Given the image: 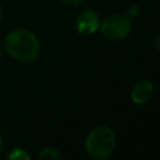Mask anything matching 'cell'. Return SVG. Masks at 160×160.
<instances>
[{
  "instance_id": "6da1fadb",
  "label": "cell",
  "mask_w": 160,
  "mask_h": 160,
  "mask_svg": "<svg viewBox=\"0 0 160 160\" xmlns=\"http://www.w3.org/2000/svg\"><path fill=\"white\" fill-rule=\"evenodd\" d=\"M2 46L14 60L21 64L34 62L40 54V42L35 34L22 28L9 31L4 38Z\"/></svg>"
},
{
  "instance_id": "7a4b0ae2",
  "label": "cell",
  "mask_w": 160,
  "mask_h": 160,
  "mask_svg": "<svg viewBox=\"0 0 160 160\" xmlns=\"http://www.w3.org/2000/svg\"><path fill=\"white\" fill-rule=\"evenodd\" d=\"M116 148V135L110 126L101 125L92 129L85 139L86 154L95 160L109 159Z\"/></svg>"
},
{
  "instance_id": "3957f363",
  "label": "cell",
  "mask_w": 160,
  "mask_h": 160,
  "mask_svg": "<svg viewBox=\"0 0 160 160\" xmlns=\"http://www.w3.org/2000/svg\"><path fill=\"white\" fill-rule=\"evenodd\" d=\"M101 34L112 41L124 40L131 31V21L128 16L121 14H112L106 16L100 24Z\"/></svg>"
},
{
  "instance_id": "277c9868",
  "label": "cell",
  "mask_w": 160,
  "mask_h": 160,
  "mask_svg": "<svg viewBox=\"0 0 160 160\" xmlns=\"http://www.w3.org/2000/svg\"><path fill=\"white\" fill-rule=\"evenodd\" d=\"M100 15L95 10H84L75 19V29L79 34H92L100 28Z\"/></svg>"
},
{
  "instance_id": "5b68a950",
  "label": "cell",
  "mask_w": 160,
  "mask_h": 160,
  "mask_svg": "<svg viewBox=\"0 0 160 160\" xmlns=\"http://www.w3.org/2000/svg\"><path fill=\"white\" fill-rule=\"evenodd\" d=\"M152 90H154V86L149 80L142 79V80L138 81L134 85V88L131 90V94H130L131 101L136 105L146 104L150 100L151 95H152Z\"/></svg>"
},
{
  "instance_id": "8992f818",
  "label": "cell",
  "mask_w": 160,
  "mask_h": 160,
  "mask_svg": "<svg viewBox=\"0 0 160 160\" xmlns=\"http://www.w3.org/2000/svg\"><path fill=\"white\" fill-rule=\"evenodd\" d=\"M38 158L40 160H59V159H62L64 155L60 152V150L51 148V146H48V148H44L40 150Z\"/></svg>"
},
{
  "instance_id": "52a82bcc",
  "label": "cell",
  "mask_w": 160,
  "mask_h": 160,
  "mask_svg": "<svg viewBox=\"0 0 160 160\" xmlns=\"http://www.w3.org/2000/svg\"><path fill=\"white\" fill-rule=\"evenodd\" d=\"M8 158L11 160H30L29 152L22 148H14L8 154Z\"/></svg>"
},
{
  "instance_id": "ba28073f",
  "label": "cell",
  "mask_w": 160,
  "mask_h": 160,
  "mask_svg": "<svg viewBox=\"0 0 160 160\" xmlns=\"http://www.w3.org/2000/svg\"><path fill=\"white\" fill-rule=\"evenodd\" d=\"M140 14V8L135 4H131L126 8L125 10V16H128L129 19H132V18H136L138 15Z\"/></svg>"
},
{
  "instance_id": "9c48e42d",
  "label": "cell",
  "mask_w": 160,
  "mask_h": 160,
  "mask_svg": "<svg viewBox=\"0 0 160 160\" xmlns=\"http://www.w3.org/2000/svg\"><path fill=\"white\" fill-rule=\"evenodd\" d=\"M60 1L65 5H69V6H78V5L84 4L86 0H60Z\"/></svg>"
},
{
  "instance_id": "30bf717a",
  "label": "cell",
  "mask_w": 160,
  "mask_h": 160,
  "mask_svg": "<svg viewBox=\"0 0 160 160\" xmlns=\"http://www.w3.org/2000/svg\"><path fill=\"white\" fill-rule=\"evenodd\" d=\"M154 46H155V49H156L158 51H160V34L155 38V40H154Z\"/></svg>"
},
{
  "instance_id": "8fae6325",
  "label": "cell",
  "mask_w": 160,
  "mask_h": 160,
  "mask_svg": "<svg viewBox=\"0 0 160 160\" xmlns=\"http://www.w3.org/2000/svg\"><path fill=\"white\" fill-rule=\"evenodd\" d=\"M2 18H4V9H2V6H1V4H0V22H1V20H2Z\"/></svg>"
},
{
  "instance_id": "7c38bea8",
  "label": "cell",
  "mask_w": 160,
  "mask_h": 160,
  "mask_svg": "<svg viewBox=\"0 0 160 160\" xmlns=\"http://www.w3.org/2000/svg\"><path fill=\"white\" fill-rule=\"evenodd\" d=\"M2 54H4V46L0 44V60H1V58H2Z\"/></svg>"
},
{
  "instance_id": "4fadbf2b",
  "label": "cell",
  "mask_w": 160,
  "mask_h": 160,
  "mask_svg": "<svg viewBox=\"0 0 160 160\" xmlns=\"http://www.w3.org/2000/svg\"><path fill=\"white\" fill-rule=\"evenodd\" d=\"M1 150H2V140L0 138V154H1Z\"/></svg>"
}]
</instances>
